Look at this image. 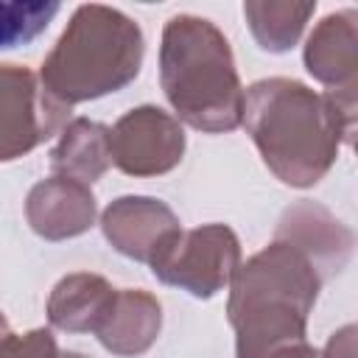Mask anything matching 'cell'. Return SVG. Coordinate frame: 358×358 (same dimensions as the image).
I'll list each match as a JSON object with an SVG mask.
<instances>
[{
	"label": "cell",
	"instance_id": "1",
	"mask_svg": "<svg viewBox=\"0 0 358 358\" xmlns=\"http://www.w3.org/2000/svg\"><path fill=\"white\" fill-rule=\"evenodd\" d=\"M246 134L266 168L288 187H313L336 165L341 145L352 143L350 117L327 92L296 78H260L243 92Z\"/></svg>",
	"mask_w": 358,
	"mask_h": 358
},
{
	"label": "cell",
	"instance_id": "2",
	"mask_svg": "<svg viewBox=\"0 0 358 358\" xmlns=\"http://www.w3.org/2000/svg\"><path fill=\"white\" fill-rule=\"evenodd\" d=\"M322 282L313 263L282 241H271L241 263L227 299L235 358H260L274 347L305 341Z\"/></svg>",
	"mask_w": 358,
	"mask_h": 358
},
{
	"label": "cell",
	"instance_id": "3",
	"mask_svg": "<svg viewBox=\"0 0 358 358\" xmlns=\"http://www.w3.org/2000/svg\"><path fill=\"white\" fill-rule=\"evenodd\" d=\"M159 87L173 117L204 134L235 131L243 117V87L229 39L215 22L173 14L159 42Z\"/></svg>",
	"mask_w": 358,
	"mask_h": 358
},
{
	"label": "cell",
	"instance_id": "4",
	"mask_svg": "<svg viewBox=\"0 0 358 358\" xmlns=\"http://www.w3.org/2000/svg\"><path fill=\"white\" fill-rule=\"evenodd\" d=\"M143 28L120 8L84 3L42 62L39 81L64 106L129 87L143 67Z\"/></svg>",
	"mask_w": 358,
	"mask_h": 358
},
{
	"label": "cell",
	"instance_id": "5",
	"mask_svg": "<svg viewBox=\"0 0 358 358\" xmlns=\"http://www.w3.org/2000/svg\"><path fill=\"white\" fill-rule=\"evenodd\" d=\"M241 263L238 235L227 224H204L176 232L148 266L159 282L210 299L232 282Z\"/></svg>",
	"mask_w": 358,
	"mask_h": 358
},
{
	"label": "cell",
	"instance_id": "6",
	"mask_svg": "<svg viewBox=\"0 0 358 358\" xmlns=\"http://www.w3.org/2000/svg\"><path fill=\"white\" fill-rule=\"evenodd\" d=\"M70 106L59 103L39 76L0 62V162H14L67 126Z\"/></svg>",
	"mask_w": 358,
	"mask_h": 358
},
{
	"label": "cell",
	"instance_id": "7",
	"mask_svg": "<svg viewBox=\"0 0 358 358\" xmlns=\"http://www.w3.org/2000/svg\"><path fill=\"white\" fill-rule=\"evenodd\" d=\"M185 145L187 137L182 123L151 103L129 109L109 129L112 165L134 179L171 173L182 162Z\"/></svg>",
	"mask_w": 358,
	"mask_h": 358
},
{
	"label": "cell",
	"instance_id": "8",
	"mask_svg": "<svg viewBox=\"0 0 358 358\" xmlns=\"http://www.w3.org/2000/svg\"><path fill=\"white\" fill-rule=\"evenodd\" d=\"M305 70L327 90V95L355 117L358 98V14L341 8L322 17L302 50Z\"/></svg>",
	"mask_w": 358,
	"mask_h": 358
},
{
	"label": "cell",
	"instance_id": "9",
	"mask_svg": "<svg viewBox=\"0 0 358 358\" xmlns=\"http://www.w3.org/2000/svg\"><path fill=\"white\" fill-rule=\"evenodd\" d=\"M101 232L120 255L151 263L162 246L182 232L176 213L151 196H120L101 213Z\"/></svg>",
	"mask_w": 358,
	"mask_h": 358
},
{
	"label": "cell",
	"instance_id": "10",
	"mask_svg": "<svg viewBox=\"0 0 358 358\" xmlns=\"http://www.w3.org/2000/svg\"><path fill=\"white\" fill-rule=\"evenodd\" d=\"M274 241H282L299 249L313 263L322 280L330 274H338L347 266L355 243L350 227H344L327 207L316 201L291 204L277 221Z\"/></svg>",
	"mask_w": 358,
	"mask_h": 358
},
{
	"label": "cell",
	"instance_id": "11",
	"mask_svg": "<svg viewBox=\"0 0 358 358\" xmlns=\"http://www.w3.org/2000/svg\"><path fill=\"white\" fill-rule=\"evenodd\" d=\"M95 215H98V204L90 185L64 176H50L36 182L25 199L28 227L50 243L84 235L95 224Z\"/></svg>",
	"mask_w": 358,
	"mask_h": 358
},
{
	"label": "cell",
	"instance_id": "12",
	"mask_svg": "<svg viewBox=\"0 0 358 358\" xmlns=\"http://www.w3.org/2000/svg\"><path fill=\"white\" fill-rule=\"evenodd\" d=\"M162 330V305L143 288H117L115 299L95 327L101 347L117 358H137L148 352Z\"/></svg>",
	"mask_w": 358,
	"mask_h": 358
},
{
	"label": "cell",
	"instance_id": "13",
	"mask_svg": "<svg viewBox=\"0 0 358 358\" xmlns=\"http://www.w3.org/2000/svg\"><path fill=\"white\" fill-rule=\"evenodd\" d=\"M112 282L92 271L64 274L48 296V322L62 333H95L115 299Z\"/></svg>",
	"mask_w": 358,
	"mask_h": 358
},
{
	"label": "cell",
	"instance_id": "14",
	"mask_svg": "<svg viewBox=\"0 0 358 358\" xmlns=\"http://www.w3.org/2000/svg\"><path fill=\"white\" fill-rule=\"evenodd\" d=\"M48 157H50L53 176L92 185L112 165L109 126L90 120V117H76L59 131V143L50 148Z\"/></svg>",
	"mask_w": 358,
	"mask_h": 358
},
{
	"label": "cell",
	"instance_id": "15",
	"mask_svg": "<svg viewBox=\"0 0 358 358\" xmlns=\"http://www.w3.org/2000/svg\"><path fill=\"white\" fill-rule=\"evenodd\" d=\"M316 3H288V0H249L243 3V17L255 42L268 53H288L308 20L313 17Z\"/></svg>",
	"mask_w": 358,
	"mask_h": 358
},
{
	"label": "cell",
	"instance_id": "16",
	"mask_svg": "<svg viewBox=\"0 0 358 358\" xmlns=\"http://www.w3.org/2000/svg\"><path fill=\"white\" fill-rule=\"evenodd\" d=\"M59 14L56 0H0V50L28 45Z\"/></svg>",
	"mask_w": 358,
	"mask_h": 358
},
{
	"label": "cell",
	"instance_id": "17",
	"mask_svg": "<svg viewBox=\"0 0 358 358\" xmlns=\"http://www.w3.org/2000/svg\"><path fill=\"white\" fill-rule=\"evenodd\" d=\"M0 358H59V344L48 327H34L22 336L6 333L0 338Z\"/></svg>",
	"mask_w": 358,
	"mask_h": 358
},
{
	"label": "cell",
	"instance_id": "18",
	"mask_svg": "<svg viewBox=\"0 0 358 358\" xmlns=\"http://www.w3.org/2000/svg\"><path fill=\"white\" fill-rule=\"evenodd\" d=\"M322 358H355V324L336 330L322 352Z\"/></svg>",
	"mask_w": 358,
	"mask_h": 358
},
{
	"label": "cell",
	"instance_id": "19",
	"mask_svg": "<svg viewBox=\"0 0 358 358\" xmlns=\"http://www.w3.org/2000/svg\"><path fill=\"white\" fill-rule=\"evenodd\" d=\"M260 358H322V352L316 347H310L308 341H291V344H282V347L268 350Z\"/></svg>",
	"mask_w": 358,
	"mask_h": 358
},
{
	"label": "cell",
	"instance_id": "20",
	"mask_svg": "<svg viewBox=\"0 0 358 358\" xmlns=\"http://www.w3.org/2000/svg\"><path fill=\"white\" fill-rule=\"evenodd\" d=\"M6 333H11V327H8V319H6V313L0 310V338H3Z\"/></svg>",
	"mask_w": 358,
	"mask_h": 358
},
{
	"label": "cell",
	"instance_id": "21",
	"mask_svg": "<svg viewBox=\"0 0 358 358\" xmlns=\"http://www.w3.org/2000/svg\"><path fill=\"white\" fill-rule=\"evenodd\" d=\"M59 358H90L84 352H59Z\"/></svg>",
	"mask_w": 358,
	"mask_h": 358
}]
</instances>
